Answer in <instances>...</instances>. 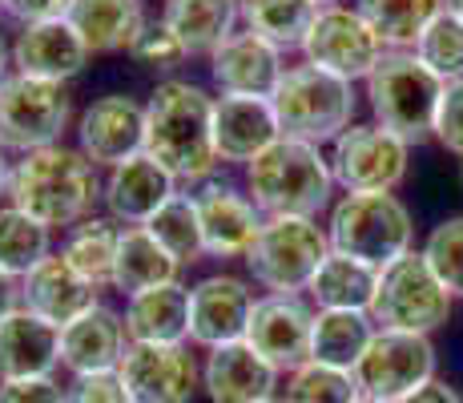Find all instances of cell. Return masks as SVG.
<instances>
[{
	"mask_svg": "<svg viewBox=\"0 0 463 403\" xmlns=\"http://www.w3.org/2000/svg\"><path fill=\"white\" fill-rule=\"evenodd\" d=\"M146 154L182 182H210L218 169L213 149V97L190 81H162L146 105Z\"/></svg>",
	"mask_w": 463,
	"mask_h": 403,
	"instance_id": "6da1fadb",
	"label": "cell"
},
{
	"mask_svg": "<svg viewBox=\"0 0 463 403\" xmlns=\"http://www.w3.org/2000/svg\"><path fill=\"white\" fill-rule=\"evenodd\" d=\"M101 182H97V166L81 149L49 146L33 149L13 166V182H8V198L16 210L37 218L41 226H69V222L85 218V210L97 202Z\"/></svg>",
	"mask_w": 463,
	"mask_h": 403,
	"instance_id": "7a4b0ae2",
	"label": "cell"
},
{
	"mask_svg": "<svg viewBox=\"0 0 463 403\" xmlns=\"http://www.w3.org/2000/svg\"><path fill=\"white\" fill-rule=\"evenodd\" d=\"M246 186L266 218H315L331 202V158L307 141L279 138L246 166Z\"/></svg>",
	"mask_w": 463,
	"mask_h": 403,
	"instance_id": "3957f363",
	"label": "cell"
},
{
	"mask_svg": "<svg viewBox=\"0 0 463 403\" xmlns=\"http://www.w3.org/2000/svg\"><path fill=\"white\" fill-rule=\"evenodd\" d=\"M443 89L448 85L415 53L387 49L375 73L367 77V101L375 113V125L411 146V141L435 138V113H439Z\"/></svg>",
	"mask_w": 463,
	"mask_h": 403,
	"instance_id": "277c9868",
	"label": "cell"
},
{
	"mask_svg": "<svg viewBox=\"0 0 463 403\" xmlns=\"http://www.w3.org/2000/svg\"><path fill=\"white\" fill-rule=\"evenodd\" d=\"M326 238L338 254L359 258V263L383 271L395 258L411 254L415 222L411 210L395 194H346L331 210Z\"/></svg>",
	"mask_w": 463,
	"mask_h": 403,
	"instance_id": "5b68a950",
	"label": "cell"
},
{
	"mask_svg": "<svg viewBox=\"0 0 463 403\" xmlns=\"http://www.w3.org/2000/svg\"><path fill=\"white\" fill-rule=\"evenodd\" d=\"M270 105H274L282 138L307 141V146H318V149H323L326 141L335 146V141L351 130V118H354L351 85L323 73V69H315V65L287 69L282 85L274 89Z\"/></svg>",
	"mask_w": 463,
	"mask_h": 403,
	"instance_id": "8992f818",
	"label": "cell"
},
{
	"mask_svg": "<svg viewBox=\"0 0 463 403\" xmlns=\"http://www.w3.org/2000/svg\"><path fill=\"white\" fill-rule=\"evenodd\" d=\"M451 307H456V299L448 294V286L435 279L420 250H411L379 271L371 319L379 331H407V335L431 339V331H439L451 319Z\"/></svg>",
	"mask_w": 463,
	"mask_h": 403,
	"instance_id": "52a82bcc",
	"label": "cell"
},
{
	"mask_svg": "<svg viewBox=\"0 0 463 403\" xmlns=\"http://www.w3.org/2000/svg\"><path fill=\"white\" fill-rule=\"evenodd\" d=\"M326 254H331V238L326 230H318L315 218H266L262 235L246 254V266L266 291L298 294L310 286Z\"/></svg>",
	"mask_w": 463,
	"mask_h": 403,
	"instance_id": "ba28073f",
	"label": "cell"
},
{
	"mask_svg": "<svg viewBox=\"0 0 463 403\" xmlns=\"http://www.w3.org/2000/svg\"><path fill=\"white\" fill-rule=\"evenodd\" d=\"M69 118H73V101L65 85L24 73H13L0 85V146L5 149L33 154V149L57 146Z\"/></svg>",
	"mask_w": 463,
	"mask_h": 403,
	"instance_id": "9c48e42d",
	"label": "cell"
},
{
	"mask_svg": "<svg viewBox=\"0 0 463 403\" xmlns=\"http://www.w3.org/2000/svg\"><path fill=\"white\" fill-rule=\"evenodd\" d=\"M359 391L371 399L403 403L435 379V347L427 335L407 331H375L367 355L354 367Z\"/></svg>",
	"mask_w": 463,
	"mask_h": 403,
	"instance_id": "30bf717a",
	"label": "cell"
},
{
	"mask_svg": "<svg viewBox=\"0 0 463 403\" xmlns=\"http://www.w3.org/2000/svg\"><path fill=\"white\" fill-rule=\"evenodd\" d=\"M411 146L383 125H351L331 146V174L346 194H391L407 178Z\"/></svg>",
	"mask_w": 463,
	"mask_h": 403,
	"instance_id": "8fae6325",
	"label": "cell"
},
{
	"mask_svg": "<svg viewBox=\"0 0 463 403\" xmlns=\"http://www.w3.org/2000/svg\"><path fill=\"white\" fill-rule=\"evenodd\" d=\"M302 53H307V65H315V69H323V73L354 85V81H367L375 73V65L383 61L387 44L375 37V29H371L354 8L335 5V8H323V13H318L315 29H310L307 44H302Z\"/></svg>",
	"mask_w": 463,
	"mask_h": 403,
	"instance_id": "7c38bea8",
	"label": "cell"
},
{
	"mask_svg": "<svg viewBox=\"0 0 463 403\" xmlns=\"http://www.w3.org/2000/svg\"><path fill=\"white\" fill-rule=\"evenodd\" d=\"M118 375L133 403H190L202 379L198 363L185 351V343H177V347L129 343Z\"/></svg>",
	"mask_w": 463,
	"mask_h": 403,
	"instance_id": "4fadbf2b",
	"label": "cell"
},
{
	"mask_svg": "<svg viewBox=\"0 0 463 403\" xmlns=\"http://www.w3.org/2000/svg\"><path fill=\"white\" fill-rule=\"evenodd\" d=\"M310 331H315V311L298 294H270L258 299L246 343L274 371H298L302 363H310Z\"/></svg>",
	"mask_w": 463,
	"mask_h": 403,
	"instance_id": "5bb4252c",
	"label": "cell"
},
{
	"mask_svg": "<svg viewBox=\"0 0 463 403\" xmlns=\"http://www.w3.org/2000/svg\"><path fill=\"white\" fill-rule=\"evenodd\" d=\"M250 286L234 274H210L190 291V339L198 347H230L242 343L254 315Z\"/></svg>",
	"mask_w": 463,
	"mask_h": 403,
	"instance_id": "9a60e30c",
	"label": "cell"
},
{
	"mask_svg": "<svg viewBox=\"0 0 463 403\" xmlns=\"http://www.w3.org/2000/svg\"><path fill=\"white\" fill-rule=\"evenodd\" d=\"M81 154L93 166H126L146 154V105L133 97H101L81 113Z\"/></svg>",
	"mask_w": 463,
	"mask_h": 403,
	"instance_id": "2e32d148",
	"label": "cell"
},
{
	"mask_svg": "<svg viewBox=\"0 0 463 403\" xmlns=\"http://www.w3.org/2000/svg\"><path fill=\"white\" fill-rule=\"evenodd\" d=\"M282 49L262 41L258 33H234L218 53H213V81L226 97H258L270 101L274 89L282 85Z\"/></svg>",
	"mask_w": 463,
	"mask_h": 403,
	"instance_id": "e0dca14e",
	"label": "cell"
},
{
	"mask_svg": "<svg viewBox=\"0 0 463 403\" xmlns=\"http://www.w3.org/2000/svg\"><path fill=\"white\" fill-rule=\"evenodd\" d=\"M198 214H202V235H206V254L213 258H234V254L246 258L266 226L262 210L250 202V194H238L234 186L222 182L202 186Z\"/></svg>",
	"mask_w": 463,
	"mask_h": 403,
	"instance_id": "ac0fdd59",
	"label": "cell"
},
{
	"mask_svg": "<svg viewBox=\"0 0 463 403\" xmlns=\"http://www.w3.org/2000/svg\"><path fill=\"white\" fill-rule=\"evenodd\" d=\"M21 302L24 311L65 331L69 322L97 307V286L85 274H77L65 254H49L29 279H21Z\"/></svg>",
	"mask_w": 463,
	"mask_h": 403,
	"instance_id": "d6986e66",
	"label": "cell"
},
{
	"mask_svg": "<svg viewBox=\"0 0 463 403\" xmlns=\"http://www.w3.org/2000/svg\"><path fill=\"white\" fill-rule=\"evenodd\" d=\"M129 331L126 319L118 311L101 307L97 302L89 315H81L77 322H69L61 331V363L81 379V375H105V371H118L121 360L129 351Z\"/></svg>",
	"mask_w": 463,
	"mask_h": 403,
	"instance_id": "ffe728a7",
	"label": "cell"
},
{
	"mask_svg": "<svg viewBox=\"0 0 463 403\" xmlns=\"http://www.w3.org/2000/svg\"><path fill=\"white\" fill-rule=\"evenodd\" d=\"M61 367V327L33 311H13L0 322V383L49 379Z\"/></svg>",
	"mask_w": 463,
	"mask_h": 403,
	"instance_id": "44dd1931",
	"label": "cell"
},
{
	"mask_svg": "<svg viewBox=\"0 0 463 403\" xmlns=\"http://www.w3.org/2000/svg\"><path fill=\"white\" fill-rule=\"evenodd\" d=\"M282 138L270 101L258 97H222L213 101V149L218 161H250Z\"/></svg>",
	"mask_w": 463,
	"mask_h": 403,
	"instance_id": "7402d4cb",
	"label": "cell"
},
{
	"mask_svg": "<svg viewBox=\"0 0 463 403\" xmlns=\"http://www.w3.org/2000/svg\"><path fill=\"white\" fill-rule=\"evenodd\" d=\"M279 375L250 343H230L213 347L206 367H202V388H206L210 403H262L274 396Z\"/></svg>",
	"mask_w": 463,
	"mask_h": 403,
	"instance_id": "603a6c76",
	"label": "cell"
},
{
	"mask_svg": "<svg viewBox=\"0 0 463 403\" xmlns=\"http://www.w3.org/2000/svg\"><path fill=\"white\" fill-rule=\"evenodd\" d=\"M85 61H89V44L69 21L29 24L13 49L16 73L52 81V85H65L69 77H77L85 69Z\"/></svg>",
	"mask_w": 463,
	"mask_h": 403,
	"instance_id": "cb8c5ba5",
	"label": "cell"
},
{
	"mask_svg": "<svg viewBox=\"0 0 463 403\" xmlns=\"http://www.w3.org/2000/svg\"><path fill=\"white\" fill-rule=\"evenodd\" d=\"M174 182L177 178L165 166H157L149 154H141L109 174V182H105V206H109V214L118 222L149 226V218L177 194Z\"/></svg>",
	"mask_w": 463,
	"mask_h": 403,
	"instance_id": "d4e9b609",
	"label": "cell"
},
{
	"mask_svg": "<svg viewBox=\"0 0 463 403\" xmlns=\"http://www.w3.org/2000/svg\"><path fill=\"white\" fill-rule=\"evenodd\" d=\"M129 343L177 347L190 339V291L182 283H165L154 291H141L126 307Z\"/></svg>",
	"mask_w": 463,
	"mask_h": 403,
	"instance_id": "484cf974",
	"label": "cell"
},
{
	"mask_svg": "<svg viewBox=\"0 0 463 403\" xmlns=\"http://www.w3.org/2000/svg\"><path fill=\"white\" fill-rule=\"evenodd\" d=\"M375 319L367 311H315V331H310V363L351 371L367 355L375 339Z\"/></svg>",
	"mask_w": 463,
	"mask_h": 403,
	"instance_id": "4316f807",
	"label": "cell"
},
{
	"mask_svg": "<svg viewBox=\"0 0 463 403\" xmlns=\"http://www.w3.org/2000/svg\"><path fill=\"white\" fill-rule=\"evenodd\" d=\"M242 16V0H165L162 21L177 33L185 53H218L234 37V21Z\"/></svg>",
	"mask_w": 463,
	"mask_h": 403,
	"instance_id": "83f0119b",
	"label": "cell"
},
{
	"mask_svg": "<svg viewBox=\"0 0 463 403\" xmlns=\"http://www.w3.org/2000/svg\"><path fill=\"white\" fill-rule=\"evenodd\" d=\"M65 21L81 33L89 53L129 49L137 41V33L146 29L141 0H73Z\"/></svg>",
	"mask_w": 463,
	"mask_h": 403,
	"instance_id": "f1b7e54d",
	"label": "cell"
},
{
	"mask_svg": "<svg viewBox=\"0 0 463 403\" xmlns=\"http://www.w3.org/2000/svg\"><path fill=\"white\" fill-rule=\"evenodd\" d=\"M177 258L149 235L146 226H129L121 230V246H118V266H113V286L121 294H141L154 286L177 283Z\"/></svg>",
	"mask_w": 463,
	"mask_h": 403,
	"instance_id": "f546056e",
	"label": "cell"
},
{
	"mask_svg": "<svg viewBox=\"0 0 463 403\" xmlns=\"http://www.w3.org/2000/svg\"><path fill=\"white\" fill-rule=\"evenodd\" d=\"M307 291L318 302V311H367L371 315V302H375L379 291V271L359 263V258H346L331 250Z\"/></svg>",
	"mask_w": 463,
	"mask_h": 403,
	"instance_id": "4dcf8cb0",
	"label": "cell"
},
{
	"mask_svg": "<svg viewBox=\"0 0 463 403\" xmlns=\"http://www.w3.org/2000/svg\"><path fill=\"white\" fill-rule=\"evenodd\" d=\"M354 13L375 29V37L387 49L411 53L427 33V24L443 13V0H359Z\"/></svg>",
	"mask_w": 463,
	"mask_h": 403,
	"instance_id": "1f68e13d",
	"label": "cell"
},
{
	"mask_svg": "<svg viewBox=\"0 0 463 403\" xmlns=\"http://www.w3.org/2000/svg\"><path fill=\"white\" fill-rule=\"evenodd\" d=\"M323 8L315 0H242L246 29L274 49H302Z\"/></svg>",
	"mask_w": 463,
	"mask_h": 403,
	"instance_id": "d6a6232c",
	"label": "cell"
},
{
	"mask_svg": "<svg viewBox=\"0 0 463 403\" xmlns=\"http://www.w3.org/2000/svg\"><path fill=\"white\" fill-rule=\"evenodd\" d=\"M49 258V226L16 210L13 202L0 206V271L8 279H29Z\"/></svg>",
	"mask_w": 463,
	"mask_h": 403,
	"instance_id": "836d02e7",
	"label": "cell"
},
{
	"mask_svg": "<svg viewBox=\"0 0 463 403\" xmlns=\"http://www.w3.org/2000/svg\"><path fill=\"white\" fill-rule=\"evenodd\" d=\"M118 246H121V230H113V222L89 218L69 235L61 254L69 258L77 274H85L93 286L113 283V266H118Z\"/></svg>",
	"mask_w": 463,
	"mask_h": 403,
	"instance_id": "e575fe53",
	"label": "cell"
},
{
	"mask_svg": "<svg viewBox=\"0 0 463 403\" xmlns=\"http://www.w3.org/2000/svg\"><path fill=\"white\" fill-rule=\"evenodd\" d=\"M149 235H154L177 263H198L206 254V235H202V214L198 198L190 194H174L162 210L149 218Z\"/></svg>",
	"mask_w": 463,
	"mask_h": 403,
	"instance_id": "d590c367",
	"label": "cell"
},
{
	"mask_svg": "<svg viewBox=\"0 0 463 403\" xmlns=\"http://www.w3.org/2000/svg\"><path fill=\"white\" fill-rule=\"evenodd\" d=\"M287 403H359V379L351 371L323 363H302L298 371H290L287 379Z\"/></svg>",
	"mask_w": 463,
	"mask_h": 403,
	"instance_id": "8d00e7d4",
	"label": "cell"
},
{
	"mask_svg": "<svg viewBox=\"0 0 463 403\" xmlns=\"http://www.w3.org/2000/svg\"><path fill=\"white\" fill-rule=\"evenodd\" d=\"M411 53L443 81V85L463 81V21L451 13H439L431 24H427V33Z\"/></svg>",
	"mask_w": 463,
	"mask_h": 403,
	"instance_id": "74e56055",
	"label": "cell"
},
{
	"mask_svg": "<svg viewBox=\"0 0 463 403\" xmlns=\"http://www.w3.org/2000/svg\"><path fill=\"white\" fill-rule=\"evenodd\" d=\"M420 254L435 271V279L448 286L451 299H463V214L443 218L439 226H431Z\"/></svg>",
	"mask_w": 463,
	"mask_h": 403,
	"instance_id": "f35d334b",
	"label": "cell"
},
{
	"mask_svg": "<svg viewBox=\"0 0 463 403\" xmlns=\"http://www.w3.org/2000/svg\"><path fill=\"white\" fill-rule=\"evenodd\" d=\"M129 57L137 61L141 69H157V73H165V69H177L190 53H185V44L177 41V33L169 29V24H146V29L137 33V41L129 44Z\"/></svg>",
	"mask_w": 463,
	"mask_h": 403,
	"instance_id": "ab89813d",
	"label": "cell"
},
{
	"mask_svg": "<svg viewBox=\"0 0 463 403\" xmlns=\"http://www.w3.org/2000/svg\"><path fill=\"white\" fill-rule=\"evenodd\" d=\"M435 141L463 161V81H451L443 89L439 113H435Z\"/></svg>",
	"mask_w": 463,
	"mask_h": 403,
	"instance_id": "60d3db41",
	"label": "cell"
},
{
	"mask_svg": "<svg viewBox=\"0 0 463 403\" xmlns=\"http://www.w3.org/2000/svg\"><path fill=\"white\" fill-rule=\"evenodd\" d=\"M69 403H133V399H129L126 383H121V375L105 371V375H81V379H73Z\"/></svg>",
	"mask_w": 463,
	"mask_h": 403,
	"instance_id": "b9f144b4",
	"label": "cell"
},
{
	"mask_svg": "<svg viewBox=\"0 0 463 403\" xmlns=\"http://www.w3.org/2000/svg\"><path fill=\"white\" fill-rule=\"evenodd\" d=\"M0 403H69V391L57 379H13L0 383Z\"/></svg>",
	"mask_w": 463,
	"mask_h": 403,
	"instance_id": "7bdbcfd3",
	"label": "cell"
},
{
	"mask_svg": "<svg viewBox=\"0 0 463 403\" xmlns=\"http://www.w3.org/2000/svg\"><path fill=\"white\" fill-rule=\"evenodd\" d=\"M0 8L8 16H16V21H24V29H29V24H44V21H65L73 0H0Z\"/></svg>",
	"mask_w": 463,
	"mask_h": 403,
	"instance_id": "ee69618b",
	"label": "cell"
},
{
	"mask_svg": "<svg viewBox=\"0 0 463 403\" xmlns=\"http://www.w3.org/2000/svg\"><path fill=\"white\" fill-rule=\"evenodd\" d=\"M403 403H463V396L451 383H443V379H431L427 388H420L415 396H407Z\"/></svg>",
	"mask_w": 463,
	"mask_h": 403,
	"instance_id": "f6af8a7d",
	"label": "cell"
},
{
	"mask_svg": "<svg viewBox=\"0 0 463 403\" xmlns=\"http://www.w3.org/2000/svg\"><path fill=\"white\" fill-rule=\"evenodd\" d=\"M16 302H21V286H16V279H8V274L0 271V322L13 315V311H21Z\"/></svg>",
	"mask_w": 463,
	"mask_h": 403,
	"instance_id": "bcb514c9",
	"label": "cell"
},
{
	"mask_svg": "<svg viewBox=\"0 0 463 403\" xmlns=\"http://www.w3.org/2000/svg\"><path fill=\"white\" fill-rule=\"evenodd\" d=\"M8 182H13V169L5 161V146H0V194H8Z\"/></svg>",
	"mask_w": 463,
	"mask_h": 403,
	"instance_id": "7dc6e473",
	"label": "cell"
},
{
	"mask_svg": "<svg viewBox=\"0 0 463 403\" xmlns=\"http://www.w3.org/2000/svg\"><path fill=\"white\" fill-rule=\"evenodd\" d=\"M8 81V44L0 41V85H5Z\"/></svg>",
	"mask_w": 463,
	"mask_h": 403,
	"instance_id": "c3c4849f",
	"label": "cell"
},
{
	"mask_svg": "<svg viewBox=\"0 0 463 403\" xmlns=\"http://www.w3.org/2000/svg\"><path fill=\"white\" fill-rule=\"evenodd\" d=\"M443 13H451V16L463 21V0H443Z\"/></svg>",
	"mask_w": 463,
	"mask_h": 403,
	"instance_id": "681fc988",
	"label": "cell"
},
{
	"mask_svg": "<svg viewBox=\"0 0 463 403\" xmlns=\"http://www.w3.org/2000/svg\"><path fill=\"white\" fill-rule=\"evenodd\" d=\"M315 5H318V8H335L338 0H315Z\"/></svg>",
	"mask_w": 463,
	"mask_h": 403,
	"instance_id": "f907efd6",
	"label": "cell"
},
{
	"mask_svg": "<svg viewBox=\"0 0 463 403\" xmlns=\"http://www.w3.org/2000/svg\"><path fill=\"white\" fill-rule=\"evenodd\" d=\"M359 403H387V399H371V396H363Z\"/></svg>",
	"mask_w": 463,
	"mask_h": 403,
	"instance_id": "816d5d0a",
	"label": "cell"
},
{
	"mask_svg": "<svg viewBox=\"0 0 463 403\" xmlns=\"http://www.w3.org/2000/svg\"><path fill=\"white\" fill-rule=\"evenodd\" d=\"M262 403H287V399H282V396H270V399H262Z\"/></svg>",
	"mask_w": 463,
	"mask_h": 403,
	"instance_id": "f5cc1de1",
	"label": "cell"
},
{
	"mask_svg": "<svg viewBox=\"0 0 463 403\" xmlns=\"http://www.w3.org/2000/svg\"><path fill=\"white\" fill-rule=\"evenodd\" d=\"M459 166H463V161H459Z\"/></svg>",
	"mask_w": 463,
	"mask_h": 403,
	"instance_id": "db71d44e",
	"label": "cell"
}]
</instances>
